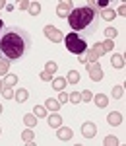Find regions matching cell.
I'll list each match as a JSON object with an SVG mask.
<instances>
[{"mask_svg":"<svg viewBox=\"0 0 126 146\" xmlns=\"http://www.w3.org/2000/svg\"><path fill=\"white\" fill-rule=\"evenodd\" d=\"M31 35L25 29L18 27V25H10L4 27L0 33V58L2 60H20L29 49H31Z\"/></svg>","mask_w":126,"mask_h":146,"instance_id":"obj_1","label":"cell"},{"mask_svg":"<svg viewBox=\"0 0 126 146\" xmlns=\"http://www.w3.org/2000/svg\"><path fill=\"white\" fill-rule=\"evenodd\" d=\"M99 22H101V16H99L95 2H85V4L76 6L68 16L70 27L74 29V33L81 35V37L95 33L99 27Z\"/></svg>","mask_w":126,"mask_h":146,"instance_id":"obj_2","label":"cell"},{"mask_svg":"<svg viewBox=\"0 0 126 146\" xmlns=\"http://www.w3.org/2000/svg\"><path fill=\"white\" fill-rule=\"evenodd\" d=\"M64 45H66V49H68L72 55H78L81 56L85 51H87V43H85V39L81 37V35L78 33H68V35H64Z\"/></svg>","mask_w":126,"mask_h":146,"instance_id":"obj_3","label":"cell"},{"mask_svg":"<svg viewBox=\"0 0 126 146\" xmlns=\"http://www.w3.org/2000/svg\"><path fill=\"white\" fill-rule=\"evenodd\" d=\"M87 72H89V78L93 82H99L103 78V72H101V68H99L97 62H87Z\"/></svg>","mask_w":126,"mask_h":146,"instance_id":"obj_4","label":"cell"},{"mask_svg":"<svg viewBox=\"0 0 126 146\" xmlns=\"http://www.w3.org/2000/svg\"><path fill=\"white\" fill-rule=\"evenodd\" d=\"M43 31H45V35L51 39V41H54V43H60V41H62V33L58 31L54 25H45Z\"/></svg>","mask_w":126,"mask_h":146,"instance_id":"obj_5","label":"cell"},{"mask_svg":"<svg viewBox=\"0 0 126 146\" xmlns=\"http://www.w3.org/2000/svg\"><path fill=\"white\" fill-rule=\"evenodd\" d=\"M72 10H74V4L72 2H60L56 6V16L58 18H68Z\"/></svg>","mask_w":126,"mask_h":146,"instance_id":"obj_6","label":"cell"},{"mask_svg":"<svg viewBox=\"0 0 126 146\" xmlns=\"http://www.w3.org/2000/svg\"><path fill=\"white\" fill-rule=\"evenodd\" d=\"M95 133H97V127H95V123H91V121H85V123L81 125V135L85 136V138H93V136H95Z\"/></svg>","mask_w":126,"mask_h":146,"instance_id":"obj_7","label":"cell"},{"mask_svg":"<svg viewBox=\"0 0 126 146\" xmlns=\"http://www.w3.org/2000/svg\"><path fill=\"white\" fill-rule=\"evenodd\" d=\"M56 136H58V140H64V142H66V140H70V138H72V129L62 127V125H60V127H58Z\"/></svg>","mask_w":126,"mask_h":146,"instance_id":"obj_8","label":"cell"},{"mask_svg":"<svg viewBox=\"0 0 126 146\" xmlns=\"http://www.w3.org/2000/svg\"><path fill=\"white\" fill-rule=\"evenodd\" d=\"M107 123H109V125H113V127H118V125L122 123V115H120L118 111L109 113V117H107Z\"/></svg>","mask_w":126,"mask_h":146,"instance_id":"obj_9","label":"cell"},{"mask_svg":"<svg viewBox=\"0 0 126 146\" xmlns=\"http://www.w3.org/2000/svg\"><path fill=\"white\" fill-rule=\"evenodd\" d=\"M99 16H101V18H105V20H107V22H111V20H115L116 12L113 10V8H109V6H107V8H105V10H99Z\"/></svg>","mask_w":126,"mask_h":146,"instance_id":"obj_10","label":"cell"},{"mask_svg":"<svg viewBox=\"0 0 126 146\" xmlns=\"http://www.w3.org/2000/svg\"><path fill=\"white\" fill-rule=\"evenodd\" d=\"M93 100H95V105H97V107H107V105H109V98H107L105 94H97Z\"/></svg>","mask_w":126,"mask_h":146,"instance_id":"obj_11","label":"cell"},{"mask_svg":"<svg viewBox=\"0 0 126 146\" xmlns=\"http://www.w3.org/2000/svg\"><path fill=\"white\" fill-rule=\"evenodd\" d=\"M49 125H51L52 129H58V127L62 125V117H60L58 113H52V115L49 117Z\"/></svg>","mask_w":126,"mask_h":146,"instance_id":"obj_12","label":"cell"},{"mask_svg":"<svg viewBox=\"0 0 126 146\" xmlns=\"http://www.w3.org/2000/svg\"><path fill=\"white\" fill-rule=\"evenodd\" d=\"M66 78H52V88L54 90H58V92H62L64 88H66Z\"/></svg>","mask_w":126,"mask_h":146,"instance_id":"obj_13","label":"cell"},{"mask_svg":"<svg viewBox=\"0 0 126 146\" xmlns=\"http://www.w3.org/2000/svg\"><path fill=\"white\" fill-rule=\"evenodd\" d=\"M45 105H47V109H49V111H52V113H56L58 109H60V103H58V100H52V98H49Z\"/></svg>","mask_w":126,"mask_h":146,"instance_id":"obj_14","label":"cell"},{"mask_svg":"<svg viewBox=\"0 0 126 146\" xmlns=\"http://www.w3.org/2000/svg\"><path fill=\"white\" fill-rule=\"evenodd\" d=\"M14 96H16V101L23 103V101H27V98H29V92L23 88V90H16V94H14Z\"/></svg>","mask_w":126,"mask_h":146,"instance_id":"obj_15","label":"cell"},{"mask_svg":"<svg viewBox=\"0 0 126 146\" xmlns=\"http://www.w3.org/2000/svg\"><path fill=\"white\" fill-rule=\"evenodd\" d=\"M18 84V76L16 74H6L4 76V86L6 88H12V86H16Z\"/></svg>","mask_w":126,"mask_h":146,"instance_id":"obj_16","label":"cell"},{"mask_svg":"<svg viewBox=\"0 0 126 146\" xmlns=\"http://www.w3.org/2000/svg\"><path fill=\"white\" fill-rule=\"evenodd\" d=\"M66 82H68V84H78V82H80V72H78V70H70Z\"/></svg>","mask_w":126,"mask_h":146,"instance_id":"obj_17","label":"cell"},{"mask_svg":"<svg viewBox=\"0 0 126 146\" xmlns=\"http://www.w3.org/2000/svg\"><path fill=\"white\" fill-rule=\"evenodd\" d=\"M23 123L27 125V127H31V129H33L35 125H37V117H35V115H31V113H27V115H23Z\"/></svg>","mask_w":126,"mask_h":146,"instance_id":"obj_18","label":"cell"},{"mask_svg":"<svg viewBox=\"0 0 126 146\" xmlns=\"http://www.w3.org/2000/svg\"><path fill=\"white\" fill-rule=\"evenodd\" d=\"M113 66L115 68H122L124 66V58H122V55H113Z\"/></svg>","mask_w":126,"mask_h":146,"instance_id":"obj_19","label":"cell"},{"mask_svg":"<svg viewBox=\"0 0 126 146\" xmlns=\"http://www.w3.org/2000/svg\"><path fill=\"white\" fill-rule=\"evenodd\" d=\"M22 138H23V142H33V138H35L33 131H31V129H27V131H23V133H22Z\"/></svg>","mask_w":126,"mask_h":146,"instance_id":"obj_20","label":"cell"},{"mask_svg":"<svg viewBox=\"0 0 126 146\" xmlns=\"http://www.w3.org/2000/svg\"><path fill=\"white\" fill-rule=\"evenodd\" d=\"M39 12H41V4L39 2H29V14L31 16H37Z\"/></svg>","mask_w":126,"mask_h":146,"instance_id":"obj_21","label":"cell"},{"mask_svg":"<svg viewBox=\"0 0 126 146\" xmlns=\"http://www.w3.org/2000/svg\"><path fill=\"white\" fill-rule=\"evenodd\" d=\"M8 66H10V62L0 58V76H6V74H8Z\"/></svg>","mask_w":126,"mask_h":146,"instance_id":"obj_22","label":"cell"},{"mask_svg":"<svg viewBox=\"0 0 126 146\" xmlns=\"http://www.w3.org/2000/svg\"><path fill=\"white\" fill-rule=\"evenodd\" d=\"M68 101H72L74 105H78V103H80V101H81L80 94H78V92H72V94H68Z\"/></svg>","mask_w":126,"mask_h":146,"instance_id":"obj_23","label":"cell"},{"mask_svg":"<svg viewBox=\"0 0 126 146\" xmlns=\"http://www.w3.org/2000/svg\"><path fill=\"white\" fill-rule=\"evenodd\" d=\"M56 62H52V60H49V62H47V66H45V70L47 72H49V74H54V72H56Z\"/></svg>","mask_w":126,"mask_h":146,"instance_id":"obj_24","label":"cell"},{"mask_svg":"<svg viewBox=\"0 0 126 146\" xmlns=\"http://www.w3.org/2000/svg\"><path fill=\"white\" fill-rule=\"evenodd\" d=\"M93 53H95V55L97 56H101L105 53V49H103V43H95V45H93V49H91Z\"/></svg>","mask_w":126,"mask_h":146,"instance_id":"obj_25","label":"cell"},{"mask_svg":"<svg viewBox=\"0 0 126 146\" xmlns=\"http://www.w3.org/2000/svg\"><path fill=\"white\" fill-rule=\"evenodd\" d=\"M35 117H47V107L37 105V107H35Z\"/></svg>","mask_w":126,"mask_h":146,"instance_id":"obj_26","label":"cell"},{"mask_svg":"<svg viewBox=\"0 0 126 146\" xmlns=\"http://www.w3.org/2000/svg\"><path fill=\"white\" fill-rule=\"evenodd\" d=\"M122 90H124L122 86H115V88H113V98L120 100V98H122Z\"/></svg>","mask_w":126,"mask_h":146,"instance_id":"obj_27","label":"cell"},{"mask_svg":"<svg viewBox=\"0 0 126 146\" xmlns=\"http://www.w3.org/2000/svg\"><path fill=\"white\" fill-rule=\"evenodd\" d=\"M105 144H107V146H116V144H118V138H115L113 135H109L107 138H105Z\"/></svg>","mask_w":126,"mask_h":146,"instance_id":"obj_28","label":"cell"},{"mask_svg":"<svg viewBox=\"0 0 126 146\" xmlns=\"http://www.w3.org/2000/svg\"><path fill=\"white\" fill-rule=\"evenodd\" d=\"M80 98H81V101H91L93 100V96H91V92H89V90H83L80 94Z\"/></svg>","mask_w":126,"mask_h":146,"instance_id":"obj_29","label":"cell"},{"mask_svg":"<svg viewBox=\"0 0 126 146\" xmlns=\"http://www.w3.org/2000/svg\"><path fill=\"white\" fill-rule=\"evenodd\" d=\"M105 35H107V39H113V37H116V29L115 27H107L105 29Z\"/></svg>","mask_w":126,"mask_h":146,"instance_id":"obj_30","label":"cell"},{"mask_svg":"<svg viewBox=\"0 0 126 146\" xmlns=\"http://www.w3.org/2000/svg\"><path fill=\"white\" fill-rule=\"evenodd\" d=\"M103 49H105V53H107V51H113V49H115V43H113L111 39H107V41H103Z\"/></svg>","mask_w":126,"mask_h":146,"instance_id":"obj_31","label":"cell"},{"mask_svg":"<svg viewBox=\"0 0 126 146\" xmlns=\"http://www.w3.org/2000/svg\"><path fill=\"white\" fill-rule=\"evenodd\" d=\"M2 94H4V98H6V100H12V98H14V90H10V88H6V86H4V90H2Z\"/></svg>","mask_w":126,"mask_h":146,"instance_id":"obj_32","label":"cell"},{"mask_svg":"<svg viewBox=\"0 0 126 146\" xmlns=\"http://www.w3.org/2000/svg\"><path fill=\"white\" fill-rule=\"evenodd\" d=\"M66 101H68V94H64V90H62L58 94V103L62 105V103H66Z\"/></svg>","mask_w":126,"mask_h":146,"instance_id":"obj_33","label":"cell"},{"mask_svg":"<svg viewBox=\"0 0 126 146\" xmlns=\"http://www.w3.org/2000/svg\"><path fill=\"white\" fill-rule=\"evenodd\" d=\"M41 80H52V74H49V72H47V70H43V72H41Z\"/></svg>","mask_w":126,"mask_h":146,"instance_id":"obj_34","label":"cell"},{"mask_svg":"<svg viewBox=\"0 0 126 146\" xmlns=\"http://www.w3.org/2000/svg\"><path fill=\"white\" fill-rule=\"evenodd\" d=\"M116 14H120V16H126V4H122L120 8H118V12Z\"/></svg>","mask_w":126,"mask_h":146,"instance_id":"obj_35","label":"cell"},{"mask_svg":"<svg viewBox=\"0 0 126 146\" xmlns=\"http://www.w3.org/2000/svg\"><path fill=\"white\" fill-rule=\"evenodd\" d=\"M20 8L22 10H29V2H20Z\"/></svg>","mask_w":126,"mask_h":146,"instance_id":"obj_36","label":"cell"},{"mask_svg":"<svg viewBox=\"0 0 126 146\" xmlns=\"http://www.w3.org/2000/svg\"><path fill=\"white\" fill-rule=\"evenodd\" d=\"M2 29H4V23H2V20H0V33H2Z\"/></svg>","mask_w":126,"mask_h":146,"instance_id":"obj_37","label":"cell"},{"mask_svg":"<svg viewBox=\"0 0 126 146\" xmlns=\"http://www.w3.org/2000/svg\"><path fill=\"white\" fill-rule=\"evenodd\" d=\"M4 90V82H0V92Z\"/></svg>","mask_w":126,"mask_h":146,"instance_id":"obj_38","label":"cell"},{"mask_svg":"<svg viewBox=\"0 0 126 146\" xmlns=\"http://www.w3.org/2000/svg\"><path fill=\"white\" fill-rule=\"evenodd\" d=\"M2 8H4V4H2V2H0V10H2Z\"/></svg>","mask_w":126,"mask_h":146,"instance_id":"obj_39","label":"cell"},{"mask_svg":"<svg viewBox=\"0 0 126 146\" xmlns=\"http://www.w3.org/2000/svg\"><path fill=\"white\" fill-rule=\"evenodd\" d=\"M0 113H2V105H0Z\"/></svg>","mask_w":126,"mask_h":146,"instance_id":"obj_40","label":"cell"},{"mask_svg":"<svg viewBox=\"0 0 126 146\" xmlns=\"http://www.w3.org/2000/svg\"><path fill=\"white\" fill-rule=\"evenodd\" d=\"M0 133H2V131H0Z\"/></svg>","mask_w":126,"mask_h":146,"instance_id":"obj_41","label":"cell"}]
</instances>
